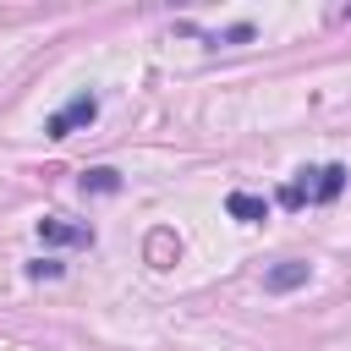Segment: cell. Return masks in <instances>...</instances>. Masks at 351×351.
Here are the masks:
<instances>
[{
    "instance_id": "6da1fadb",
    "label": "cell",
    "mask_w": 351,
    "mask_h": 351,
    "mask_svg": "<svg viewBox=\"0 0 351 351\" xmlns=\"http://www.w3.org/2000/svg\"><path fill=\"white\" fill-rule=\"evenodd\" d=\"M346 186V165H307L296 170L285 186H280V203L285 208H307V203H335Z\"/></svg>"
},
{
    "instance_id": "7a4b0ae2",
    "label": "cell",
    "mask_w": 351,
    "mask_h": 351,
    "mask_svg": "<svg viewBox=\"0 0 351 351\" xmlns=\"http://www.w3.org/2000/svg\"><path fill=\"white\" fill-rule=\"evenodd\" d=\"M93 115H99V93H88V88H82L71 104H60V110L49 115V126H44V132H49V137H71V132H77V126H88Z\"/></svg>"
},
{
    "instance_id": "3957f363",
    "label": "cell",
    "mask_w": 351,
    "mask_h": 351,
    "mask_svg": "<svg viewBox=\"0 0 351 351\" xmlns=\"http://www.w3.org/2000/svg\"><path fill=\"white\" fill-rule=\"evenodd\" d=\"M38 236L49 247H93V225H77V219H60V214L38 219Z\"/></svg>"
},
{
    "instance_id": "277c9868",
    "label": "cell",
    "mask_w": 351,
    "mask_h": 351,
    "mask_svg": "<svg viewBox=\"0 0 351 351\" xmlns=\"http://www.w3.org/2000/svg\"><path fill=\"white\" fill-rule=\"evenodd\" d=\"M302 280H307V263H274L263 285H269V291H296Z\"/></svg>"
},
{
    "instance_id": "5b68a950",
    "label": "cell",
    "mask_w": 351,
    "mask_h": 351,
    "mask_svg": "<svg viewBox=\"0 0 351 351\" xmlns=\"http://www.w3.org/2000/svg\"><path fill=\"white\" fill-rule=\"evenodd\" d=\"M225 208H230L236 219H247V225H252V219H263V197H252V192H230V203H225Z\"/></svg>"
},
{
    "instance_id": "8992f818",
    "label": "cell",
    "mask_w": 351,
    "mask_h": 351,
    "mask_svg": "<svg viewBox=\"0 0 351 351\" xmlns=\"http://www.w3.org/2000/svg\"><path fill=\"white\" fill-rule=\"evenodd\" d=\"M82 192H121V176H115L110 165H99V170L82 176Z\"/></svg>"
},
{
    "instance_id": "52a82bcc",
    "label": "cell",
    "mask_w": 351,
    "mask_h": 351,
    "mask_svg": "<svg viewBox=\"0 0 351 351\" xmlns=\"http://www.w3.org/2000/svg\"><path fill=\"white\" fill-rule=\"evenodd\" d=\"M27 280H60V263L55 258H33L27 263Z\"/></svg>"
}]
</instances>
